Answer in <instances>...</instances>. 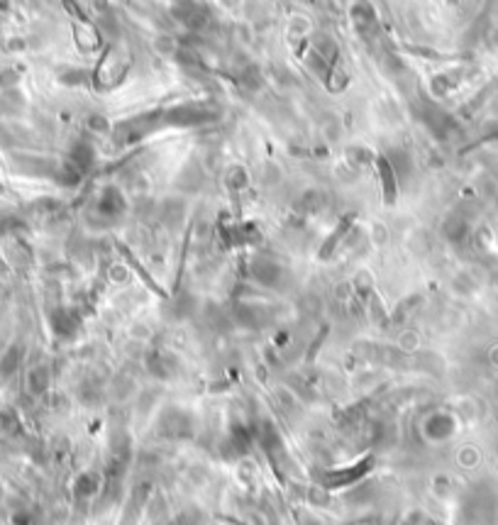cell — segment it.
Segmentation results:
<instances>
[{"mask_svg": "<svg viewBox=\"0 0 498 525\" xmlns=\"http://www.w3.org/2000/svg\"><path fill=\"white\" fill-rule=\"evenodd\" d=\"M313 51H318L325 61H332L337 56V45H335V40L330 35L320 32V35L313 37Z\"/></svg>", "mask_w": 498, "mask_h": 525, "instance_id": "1", "label": "cell"}, {"mask_svg": "<svg viewBox=\"0 0 498 525\" xmlns=\"http://www.w3.org/2000/svg\"><path fill=\"white\" fill-rule=\"evenodd\" d=\"M154 49L159 51V54H164V56L176 54V45H174V40H171V37H166V35H159V37H156Z\"/></svg>", "mask_w": 498, "mask_h": 525, "instance_id": "2", "label": "cell"}, {"mask_svg": "<svg viewBox=\"0 0 498 525\" xmlns=\"http://www.w3.org/2000/svg\"><path fill=\"white\" fill-rule=\"evenodd\" d=\"M289 37L291 40H305V37H308V25H305V20L296 17V20L289 25Z\"/></svg>", "mask_w": 498, "mask_h": 525, "instance_id": "3", "label": "cell"}]
</instances>
